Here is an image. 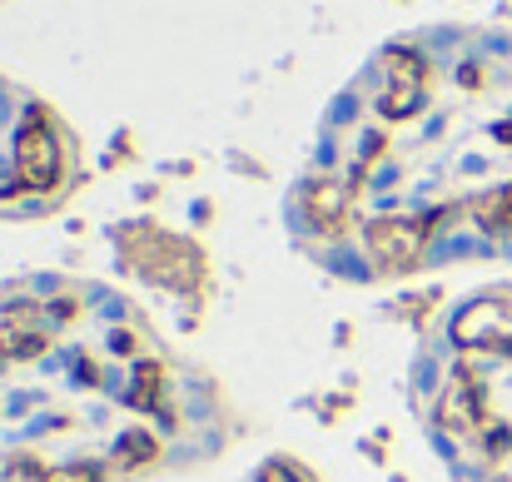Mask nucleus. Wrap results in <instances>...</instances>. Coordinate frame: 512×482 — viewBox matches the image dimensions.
Segmentation results:
<instances>
[{"label": "nucleus", "mask_w": 512, "mask_h": 482, "mask_svg": "<svg viewBox=\"0 0 512 482\" xmlns=\"http://www.w3.org/2000/svg\"><path fill=\"white\" fill-rule=\"evenodd\" d=\"M423 244H428V224H423V219L388 214V219H373V224L363 229V249H368V259H373L383 274H398V269L418 264Z\"/></svg>", "instance_id": "f257e3e1"}, {"label": "nucleus", "mask_w": 512, "mask_h": 482, "mask_svg": "<svg viewBox=\"0 0 512 482\" xmlns=\"http://www.w3.org/2000/svg\"><path fill=\"white\" fill-rule=\"evenodd\" d=\"M15 169H20L25 189H55V179H60V145H55V130H50L45 110H30V120L20 125V135H15Z\"/></svg>", "instance_id": "f03ea898"}, {"label": "nucleus", "mask_w": 512, "mask_h": 482, "mask_svg": "<svg viewBox=\"0 0 512 482\" xmlns=\"http://www.w3.org/2000/svg\"><path fill=\"white\" fill-rule=\"evenodd\" d=\"M453 338L478 353H503L512 358V299H478L453 319Z\"/></svg>", "instance_id": "7ed1b4c3"}, {"label": "nucleus", "mask_w": 512, "mask_h": 482, "mask_svg": "<svg viewBox=\"0 0 512 482\" xmlns=\"http://www.w3.org/2000/svg\"><path fill=\"white\" fill-rule=\"evenodd\" d=\"M443 423L463 438V443H488V433H503L498 423H493V408H488V398H483V388H478V378L463 368L453 383H448V393H443Z\"/></svg>", "instance_id": "20e7f679"}, {"label": "nucleus", "mask_w": 512, "mask_h": 482, "mask_svg": "<svg viewBox=\"0 0 512 482\" xmlns=\"http://www.w3.org/2000/svg\"><path fill=\"white\" fill-rule=\"evenodd\" d=\"M30 482H100L95 468H30Z\"/></svg>", "instance_id": "39448f33"}, {"label": "nucleus", "mask_w": 512, "mask_h": 482, "mask_svg": "<svg viewBox=\"0 0 512 482\" xmlns=\"http://www.w3.org/2000/svg\"><path fill=\"white\" fill-rule=\"evenodd\" d=\"M264 482H304V473L289 468V463H269V468H264Z\"/></svg>", "instance_id": "423d86ee"}]
</instances>
